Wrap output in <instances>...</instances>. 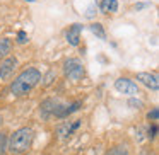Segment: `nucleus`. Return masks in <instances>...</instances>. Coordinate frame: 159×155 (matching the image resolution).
I'll return each instance as SVG.
<instances>
[{"label":"nucleus","mask_w":159,"mask_h":155,"mask_svg":"<svg viewBox=\"0 0 159 155\" xmlns=\"http://www.w3.org/2000/svg\"><path fill=\"white\" fill-rule=\"evenodd\" d=\"M16 68H17V58L16 56L4 58V62L0 63V80H9L14 75Z\"/></svg>","instance_id":"20e7f679"},{"label":"nucleus","mask_w":159,"mask_h":155,"mask_svg":"<svg viewBox=\"0 0 159 155\" xmlns=\"http://www.w3.org/2000/svg\"><path fill=\"white\" fill-rule=\"evenodd\" d=\"M26 41H28V34H26L24 31H19V34H17V43H19V45H24Z\"/></svg>","instance_id":"a211bd4d"},{"label":"nucleus","mask_w":159,"mask_h":155,"mask_svg":"<svg viewBox=\"0 0 159 155\" xmlns=\"http://www.w3.org/2000/svg\"><path fill=\"white\" fill-rule=\"evenodd\" d=\"M140 155H154V153H152L151 150H142V152H140Z\"/></svg>","instance_id":"aec40b11"},{"label":"nucleus","mask_w":159,"mask_h":155,"mask_svg":"<svg viewBox=\"0 0 159 155\" xmlns=\"http://www.w3.org/2000/svg\"><path fill=\"white\" fill-rule=\"evenodd\" d=\"M98 7L103 14H115L118 11V2L116 0H101V4Z\"/></svg>","instance_id":"9d476101"},{"label":"nucleus","mask_w":159,"mask_h":155,"mask_svg":"<svg viewBox=\"0 0 159 155\" xmlns=\"http://www.w3.org/2000/svg\"><path fill=\"white\" fill-rule=\"evenodd\" d=\"M147 5L149 4H137V5H135V9H137V11H140V9H145Z\"/></svg>","instance_id":"6ab92c4d"},{"label":"nucleus","mask_w":159,"mask_h":155,"mask_svg":"<svg viewBox=\"0 0 159 155\" xmlns=\"http://www.w3.org/2000/svg\"><path fill=\"white\" fill-rule=\"evenodd\" d=\"M41 82V72L38 68H26L11 84V92L14 96H28Z\"/></svg>","instance_id":"f257e3e1"},{"label":"nucleus","mask_w":159,"mask_h":155,"mask_svg":"<svg viewBox=\"0 0 159 155\" xmlns=\"http://www.w3.org/2000/svg\"><path fill=\"white\" fill-rule=\"evenodd\" d=\"M33 140H34V131H33V128L22 126L11 135L7 148L12 155H22L31 148Z\"/></svg>","instance_id":"f03ea898"},{"label":"nucleus","mask_w":159,"mask_h":155,"mask_svg":"<svg viewBox=\"0 0 159 155\" xmlns=\"http://www.w3.org/2000/svg\"><path fill=\"white\" fill-rule=\"evenodd\" d=\"M156 135H157V123H152L147 130V136L152 140V138H156Z\"/></svg>","instance_id":"2eb2a0df"},{"label":"nucleus","mask_w":159,"mask_h":155,"mask_svg":"<svg viewBox=\"0 0 159 155\" xmlns=\"http://www.w3.org/2000/svg\"><path fill=\"white\" fill-rule=\"evenodd\" d=\"M128 106L134 107V109H140V107H144V102L140 99H130L128 101Z\"/></svg>","instance_id":"dca6fc26"},{"label":"nucleus","mask_w":159,"mask_h":155,"mask_svg":"<svg viewBox=\"0 0 159 155\" xmlns=\"http://www.w3.org/2000/svg\"><path fill=\"white\" fill-rule=\"evenodd\" d=\"M0 124H2V116H0Z\"/></svg>","instance_id":"4be33fe9"},{"label":"nucleus","mask_w":159,"mask_h":155,"mask_svg":"<svg viewBox=\"0 0 159 155\" xmlns=\"http://www.w3.org/2000/svg\"><path fill=\"white\" fill-rule=\"evenodd\" d=\"M157 118H159V109L157 107H152V111H149V114H147V119H151V121H157Z\"/></svg>","instance_id":"f3484780"},{"label":"nucleus","mask_w":159,"mask_h":155,"mask_svg":"<svg viewBox=\"0 0 159 155\" xmlns=\"http://www.w3.org/2000/svg\"><path fill=\"white\" fill-rule=\"evenodd\" d=\"M89 29H91V32H93V34H96L99 39H106V32H104L103 26H101L99 22H93V24L89 26Z\"/></svg>","instance_id":"f8f14e48"},{"label":"nucleus","mask_w":159,"mask_h":155,"mask_svg":"<svg viewBox=\"0 0 159 155\" xmlns=\"http://www.w3.org/2000/svg\"><path fill=\"white\" fill-rule=\"evenodd\" d=\"M26 2H36V0H26Z\"/></svg>","instance_id":"412c9836"},{"label":"nucleus","mask_w":159,"mask_h":155,"mask_svg":"<svg viewBox=\"0 0 159 155\" xmlns=\"http://www.w3.org/2000/svg\"><path fill=\"white\" fill-rule=\"evenodd\" d=\"M82 29H84L82 24H72L69 28V31H67V43H69L70 46H79Z\"/></svg>","instance_id":"6e6552de"},{"label":"nucleus","mask_w":159,"mask_h":155,"mask_svg":"<svg viewBox=\"0 0 159 155\" xmlns=\"http://www.w3.org/2000/svg\"><path fill=\"white\" fill-rule=\"evenodd\" d=\"M137 80L140 84H144L147 89L151 90H157L159 89V80H157V75L156 73H149V72H140L137 73Z\"/></svg>","instance_id":"0eeeda50"},{"label":"nucleus","mask_w":159,"mask_h":155,"mask_svg":"<svg viewBox=\"0 0 159 155\" xmlns=\"http://www.w3.org/2000/svg\"><path fill=\"white\" fill-rule=\"evenodd\" d=\"M80 123H82V119H75L74 123H70V121H65V123H62L58 126V135L62 138H69L70 135H74L77 131V128L80 126Z\"/></svg>","instance_id":"1a4fd4ad"},{"label":"nucleus","mask_w":159,"mask_h":155,"mask_svg":"<svg viewBox=\"0 0 159 155\" xmlns=\"http://www.w3.org/2000/svg\"><path fill=\"white\" fill-rule=\"evenodd\" d=\"M106 155H128V147L127 145H116V147L110 148Z\"/></svg>","instance_id":"ddd939ff"},{"label":"nucleus","mask_w":159,"mask_h":155,"mask_svg":"<svg viewBox=\"0 0 159 155\" xmlns=\"http://www.w3.org/2000/svg\"><path fill=\"white\" fill-rule=\"evenodd\" d=\"M5 148H7V136L5 133H0V155H4Z\"/></svg>","instance_id":"4468645a"},{"label":"nucleus","mask_w":159,"mask_h":155,"mask_svg":"<svg viewBox=\"0 0 159 155\" xmlns=\"http://www.w3.org/2000/svg\"><path fill=\"white\" fill-rule=\"evenodd\" d=\"M115 89L121 94H127V96H137L139 94L137 84H134L130 79H125V77H120V79L115 82Z\"/></svg>","instance_id":"39448f33"},{"label":"nucleus","mask_w":159,"mask_h":155,"mask_svg":"<svg viewBox=\"0 0 159 155\" xmlns=\"http://www.w3.org/2000/svg\"><path fill=\"white\" fill-rule=\"evenodd\" d=\"M12 50V41L7 38L0 39V58H7V55Z\"/></svg>","instance_id":"9b49d317"},{"label":"nucleus","mask_w":159,"mask_h":155,"mask_svg":"<svg viewBox=\"0 0 159 155\" xmlns=\"http://www.w3.org/2000/svg\"><path fill=\"white\" fill-rule=\"evenodd\" d=\"M60 106H62V104H60L57 99H46V101H43V102L39 104V114H41L43 119H48V118L55 116Z\"/></svg>","instance_id":"423d86ee"},{"label":"nucleus","mask_w":159,"mask_h":155,"mask_svg":"<svg viewBox=\"0 0 159 155\" xmlns=\"http://www.w3.org/2000/svg\"><path fill=\"white\" fill-rule=\"evenodd\" d=\"M63 72L70 80H80L86 73V70H84V65L79 58H69L63 63Z\"/></svg>","instance_id":"7ed1b4c3"}]
</instances>
